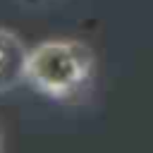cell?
Instances as JSON below:
<instances>
[{"label":"cell","instance_id":"obj_1","mask_svg":"<svg viewBox=\"0 0 153 153\" xmlns=\"http://www.w3.org/2000/svg\"><path fill=\"white\" fill-rule=\"evenodd\" d=\"M93 50L76 38H48L29 50L26 81L43 96L65 100L79 93L93 76Z\"/></svg>","mask_w":153,"mask_h":153},{"label":"cell","instance_id":"obj_2","mask_svg":"<svg viewBox=\"0 0 153 153\" xmlns=\"http://www.w3.org/2000/svg\"><path fill=\"white\" fill-rule=\"evenodd\" d=\"M29 50L31 48L19 38V33L0 26V93H7L26 81Z\"/></svg>","mask_w":153,"mask_h":153},{"label":"cell","instance_id":"obj_3","mask_svg":"<svg viewBox=\"0 0 153 153\" xmlns=\"http://www.w3.org/2000/svg\"><path fill=\"white\" fill-rule=\"evenodd\" d=\"M0 153H2V139H0Z\"/></svg>","mask_w":153,"mask_h":153}]
</instances>
